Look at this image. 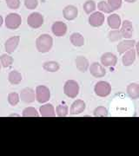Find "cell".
<instances>
[{"instance_id": "cell-23", "label": "cell", "mask_w": 139, "mask_h": 156, "mask_svg": "<svg viewBox=\"0 0 139 156\" xmlns=\"http://www.w3.org/2000/svg\"><path fill=\"white\" fill-rule=\"evenodd\" d=\"M22 75L21 73H19L17 70H12L9 73L8 76V80L11 84H18L20 83V82L22 81Z\"/></svg>"}, {"instance_id": "cell-36", "label": "cell", "mask_w": 139, "mask_h": 156, "mask_svg": "<svg viewBox=\"0 0 139 156\" xmlns=\"http://www.w3.org/2000/svg\"><path fill=\"white\" fill-rule=\"evenodd\" d=\"M3 23H4V18H3V17L0 15V27L3 25Z\"/></svg>"}, {"instance_id": "cell-24", "label": "cell", "mask_w": 139, "mask_h": 156, "mask_svg": "<svg viewBox=\"0 0 139 156\" xmlns=\"http://www.w3.org/2000/svg\"><path fill=\"white\" fill-rule=\"evenodd\" d=\"M43 68L48 72H57L60 69V65L57 62L50 61L45 62L43 65Z\"/></svg>"}, {"instance_id": "cell-8", "label": "cell", "mask_w": 139, "mask_h": 156, "mask_svg": "<svg viewBox=\"0 0 139 156\" xmlns=\"http://www.w3.org/2000/svg\"><path fill=\"white\" fill-rule=\"evenodd\" d=\"M120 33L122 35V37L124 39H130L132 37L134 32V28L132 23L130 20H124L123 21L120 26Z\"/></svg>"}, {"instance_id": "cell-13", "label": "cell", "mask_w": 139, "mask_h": 156, "mask_svg": "<svg viewBox=\"0 0 139 156\" xmlns=\"http://www.w3.org/2000/svg\"><path fill=\"white\" fill-rule=\"evenodd\" d=\"M19 97L22 101L25 103H31L33 102L36 99V95H35V91L31 88H24L21 91Z\"/></svg>"}, {"instance_id": "cell-7", "label": "cell", "mask_w": 139, "mask_h": 156, "mask_svg": "<svg viewBox=\"0 0 139 156\" xmlns=\"http://www.w3.org/2000/svg\"><path fill=\"white\" fill-rule=\"evenodd\" d=\"M104 19H105V17L104 13H102L101 11H94L91 14H90L88 22L90 26L97 28L104 24Z\"/></svg>"}, {"instance_id": "cell-9", "label": "cell", "mask_w": 139, "mask_h": 156, "mask_svg": "<svg viewBox=\"0 0 139 156\" xmlns=\"http://www.w3.org/2000/svg\"><path fill=\"white\" fill-rule=\"evenodd\" d=\"M117 57L111 52H106L101 56V64L104 67H114L117 65Z\"/></svg>"}, {"instance_id": "cell-18", "label": "cell", "mask_w": 139, "mask_h": 156, "mask_svg": "<svg viewBox=\"0 0 139 156\" xmlns=\"http://www.w3.org/2000/svg\"><path fill=\"white\" fill-rule=\"evenodd\" d=\"M107 23H108V25L110 26V28H111L112 30H118L121 26L122 20H121V17L119 15L114 13L108 17Z\"/></svg>"}, {"instance_id": "cell-11", "label": "cell", "mask_w": 139, "mask_h": 156, "mask_svg": "<svg viewBox=\"0 0 139 156\" xmlns=\"http://www.w3.org/2000/svg\"><path fill=\"white\" fill-rule=\"evenodd\" d=\"M20 42V37L15 36L8 38L5 43V50L7 54H11L13 53L18 46V44Z\"/></svg>"}, {"instance_id": "cell-38", "label": "cell", "mask_w": 139, "mask_h": 156, "mask_svg": "<svg viewBox=\"0 0 139 156\" xmlns=\"http://www.w3.org/2000/svg\"><path fill=\"white\" fill-rule=\"evenodd\" d=\"M10 116H17V117H18V116H19V115H17V114H11V115H10Z\"/></svg>"}, {"instance_id": "cell-25", "label": "cell", "mask_w": 139, "mask_h": 156, "mask_svg": "<svg viewBox=\"0 0 139 156\" xmlns=\"http://www.w3.org/2000/svg\"><path fill=\"white\" fill-rule=\"evenodd\" d=\"M0 62L3 67L8 68L11 67L13 63V57L10 56V54H3L0 56Z\"/></svg>"}, {"instance_id": "cell-21", "label": "cell", "mask_w": 139, "mask_h": 156, "mask_svg": "<svg viewBox=\"0 0 139 156\" xmlns=\"http://www.w3.org/2000/svg\"><path fill=\"white\" fill-rule=\"evenodd\" d=\"M127 94L131 99H138L139 98V84L130 83L127 86Z\"/></svg>"}, {"instance_id": "cell-32", "label": "cell", "mask_w": 139, "mask_h": 156, "mask_svg": "<svg viewBox=\"0 0 139 156\" xmlns=\"http://www.w3.org/2000/svg\"><path fill=\"white\" fill-rule=\"evenodd\" d=\"M97 9L102 13H111V12H113V11H111L110 5H108L107 1H100L97 4Z\"/></svg>"}, {"instance_id": "cell-4", "label": "cell", "mask_w": 139, "mask_h": 156, "mask_svg": "<svg viewBox=\"0 0 139 156\" xmlns=\"http://www.w3.org/2000/svg\"><path fill=\"white\" fill-rule=\"evenodd\" d=\"M36 100L39 103L44 104L50 99V91L48 87L45 85H39L36 88Z\"/></svg>"}, {"instance_id": "cell-39", "label": "cell", "mask_w": 139, "mask_h": 156, "mask_svg": "<svg viewBox=\"0 0 139 156\" xmlns=\"http://www.w3.org/2000/svg\"><path fill=\"white\" fill-rule=\"evenodd\" d=\"M0 70H1V62H0Z\"/></svg>"}, {"instance_id": "cell-12", "label": "cell", "mask_w": 139, "mask_h": 156, "mask_svg": "<svg viewBox=\"0 0 139 156\" xmlns=\"http://www.w3.org/2000/svg\"><path fill=\"white\" fill-rule=\"evenodd\" d=\"M90 74L96 78H100L106 75V70L104 67L99 62H93L89 67Z\"/></svg>"}, {"instance_id": "cell-30", "label": "cell", "mask_w": 139, "mask_h": 156, "mask_svg": "<svg viewBox=\"0 0 139 156\" xmlns=\"http://www.w3.org/2000/svg\"><path fill=\"white\" fill-rule=\"evenodd\" d=\"M19 101H20L19 95L16 92H11L8 95V101L11 106H16L17 104H18Z\"/></svg>"}, {"instance_id": "cell-20", "label": "cell", "mask_w": 139, "mask_h": 156, "mask_svg": "<svg viewBox=\"0 0 139 156\" xmlns=\"http://www.w3.org/2000/svg\"><path fill=\"white\" fill-rule=\"evenodd\" d=\"M76 62V66L78 68V69L81 72H86L90 67L89 61L87 58H85L84 56H78L75 60Z\"/></svg>"}, {"instance_id": "cell-2", "label": "cell", "mask_w": 139, "mask_h": 156, "mask_svg": "<svg viewBox=\"0 0 139 156\" xmlns=\"http://www.w3.org/2000/svg\"><path fill=\"white\" fill-rule=\"evenodd\" d=\"M6 28L10 30H17L22 23V17L17 13H10L5 19Z\"/></svg>"}, {"instance_id": "cell-27", "label": "cell", "mask_w": 139, "mask_h": 156, "mask_svg": "<svg viewBox=\"0 0 139 156\" xmlns=\"http://www.w3.org/2000/svg\"><path fill=\"white\" fill-rule=\"evenodd\" d=\"M108 38H109V40H110L111 42L114 43V42L121 41L123 39V37L119 30H111V31L109 32V34H108Z\"/></svg>"}, {"instance_id": "cell-28", "label": "cell", "mask_w": 139, "mask_h": 156, "mask_svg": "<svg viewBox=\"0 0 139 156\" xmlns=\"http://www.w3.org/2000/svg\"><path fill=\"white\" fill-rule=\"evenodd\" d=\"M22 115L24 117H38L39 114L33 107H27L23 110Z\"/></svg>"}, {"instance_id": "cell-19", "label": "cell", "mask_w": 139, "mask_h": 156, "mask_svg": "<svg viewBox=\"0 0 139 156\" xmlns=\"http://www.w3.org/2000/svg\"><path fill=\"white\" fill-rule=\"evenodd\" d=\"M40 115L43 117H54L56 115L55 108L52 104H44L39 108Z\"/></svg>"}, {"instance_id": "cell-5", "label": "cell", "mask_w": 139, "mask_h": 156, "mask_svg": "<svg viewBox=\"0 0 139 156\" xmlns=\"http://www.w3.org/2000/svg\"><path fill=\"white\" fill-rule=\"evenodd\" d=\"M95 94L99 97H106L111 94V84L105 81H100L97 83L94 87Z\"/></svg>"}, {"instance_id": "cell-16", "label": "cell", "mask_w": 139, "mask_h": 156, "mask_svg": "<svg viewBox=\"0 0 139 156\" xmlns=\"http://www.w3.org/2000/svg\"><path fill=\"white\" fill-rule=\"evenodd\" d=\"M122 61L123 65V66H130L134 63V62L136 60V56H137V51L135 49L128 50L126 52H124L123 54Z\"/></svg>"}, {"instance_id": "cell-33", "label": "cell", "mask_w": 139, "mask_h": 156, "mask_svg": "<svg viewBox=\"0 0 139 156\" xmlns=\"http://www.w3.org/2000/svg\"><path fill=\"white\" fill-rule=\"evenodd\" d=\"M107 3L112 11L119 10L122 6V0H107Z\"/></svg>"}, {"instance_id": "cell-34", "label": "cell", "mask_w": 139, "mask_h": 156, "mask_svg": "<svg viewBox=\"0 0 139 156\" xmlns=\"http://www.w3.org/2000/svg\"><path fill=\"white\" fill-rule=\"evenodd\" d=\"M38 5V0H24V6L28 10H35Z\"/></svg>"}, {"instance_id": "cell-31", "label": "cell", "mask_w": 139, "mask_h": 156, "mask_svg": "<svg viewBox=\"0 0 139 156\" xmlns=\"http://www.w3.org/2000/svg\"><path fill=\"white\" fill-rule=\"evenodd\" d=\"M93 115L95 117H106L108 116V110L104 107H97L93 111Z\"/></svg>"}, {"instance_id": "cell-17", "label": "cell", "mask_w": 139, "mask_h": 156, "mask_svg": "<svg viewBox=\"0 0 139 156\" xmlns=\"http://www.w3.org/2000/svg\"><path fill=\"white\" fill-rule=\"evenodd\" d=\"M86 108V104L83 100H76L71 106V109H70V113L75 115H79L81 113H83L85 110Z\"/></svg>"}, {"instance_id": "cell-26", "label": "cell", "mask_w": 139, "mask_h": 156, "mask_svg": "<svg viewBox=\"0 0 139 156\" xmlns=\"http://www.w3.org/2000/svg\"><path fill=\"white\" fill-rule=\"evenodd\" d=\"M83 10L85 11L86 14H91L92 12H94L96 8H97V4L93 0H87L84 4H83Z\"/></svg>"}, {"instance_id": "cell-37", "label": "cell", "mask_w": 139, "mask_h": 156, "mask_svg": "<svg viewBox=\"0 0 139 156\" xmlns=\"http://www.w3.org/2000/svg\"><path fill=\"white\" fill-rule=\"evenodd\" d=\"M125 2H127V3H130V4H132V3H135L137 0H124Z\"/></svg>"}, {"instance_id": "cell-6", "label": "cell", "mask_w": 139, "mask_h": 156, "mask_svg": "<svg viewBox=\"0 0 139 156\" xmlns=\"http://www.w3.org/2000/svg\"><path fill=\"white\" fill-rule=\"evenodd\" d=\"M27 24L32 29H38L44 24V17L39 12H32L27 17Z\"/></svg>"}, {"instance_id": "cell-1", "label": "cell", "mask_w": 139, "mask_h": 156, "mask_svg": "<svg viewBox=\"0 0 139 156\" xmlns=\"http://www.w3.org/2000/svg\"><path fill=\"white\" fill-rule=\"evenodd\" d=\"M53 45V38L49 34H43L39 36L36 40V47L37 50L41 53L49 52Z\"/></svg>"}, {"instance_id": "cell-35", "label": "cell", "mask_w": 139, "mask_h": 156, "mask_svg": "<svg viewBox=\"0 0 139 156\" xmlns=\"http://www.w3.org/2000/svg\"><path fill=\"white\" fill-rule=\"evenodd\" d=\"M6 5L11 10H17L20 7V0H6Z\"/></svg>"}, {"instance_id": "cell-22", "label": "cell", "mask_w": 139, "mask_h": 156, "mask_svg": "<svg viewBox=\"0 0 139 156\" xmlns=\"http://www.w3.org/2000/svg\"><path fill=\"white\" fill-rule=\"evenodd\" d=\"M71 43L76 47H82L84 45V38L82 36V34L78 33V32H74L71 35Z\"/></svg>"}, {"instance_id": "cell-10", "label": "cell", "mask_w": 139, "mask_h": 156, "mask_svg": "<svg viewBox=\"0 0 139 156\" xmlns=\"http://www.w3.org/2000/svg\"><path fill=\"white\" fill-rule=\"evenodd\" d=\"M137 44V41L134 39H124L120 41V43L117 45V52L119 55H123L124 52L128 50L134 49V47Z\"/></svg>"}, {"instance_id": "cell-29", "label": "cell", "mask_w": 139, "mask_h": 156, "mask_svg": "<svg viewBox=\"0 0 139 156\" xmlns=\"http://www.w3.org/2000/svg\"><path fill=\"white\" fill-rule=\"evenodd\" d=\"M56 113L57 116L65 117L69 113V107L66 104H59L56 108Z\"/></svg>"}, {"instance_id": "cell-3", "label": "cell", "mask_w": 139, "mask_h": 156, "mask_svg": "<svg viewBox=\"0 0 139 156\" xmlns=\"http://www.w3.org/2000/svg\"><path fill=\"white\" fill-rule=\"evenodd\" d=\"M64 92L70 98L77 97L79 93V85L75 80H68L64 86Z\"/></svg>"}, {"instance_id": "cell-15", "label": "cell", "mask_w": 139, "mask_h": 156, "mask_svg": "<svg viewBox=\"0 0 139 156\" xmlns=\"http://www.w3.org/2000/svg\"><path fill=\"white\" fill-rule=\"evenodd\" d=\"M64 17L68 21H72L75 18H77L78 15V10L76 6L67 5L63 10Z\"/></svg>"}, {"instance_id": "cell-14", "label": "cell", "mask_w": 139, "mask_h": 156, "mask_svg": "<svg viewBox=\"0 0 139 156\" xmlns=\"http://www.w3.org/2000/svg\"><path fill=\"white\" fill-rule=\"evenodd\" d=\"M51 30L56 37H64L67 32L66 23L61 21L53 23L51 26Z\"/></svg>"}]
</instances>
